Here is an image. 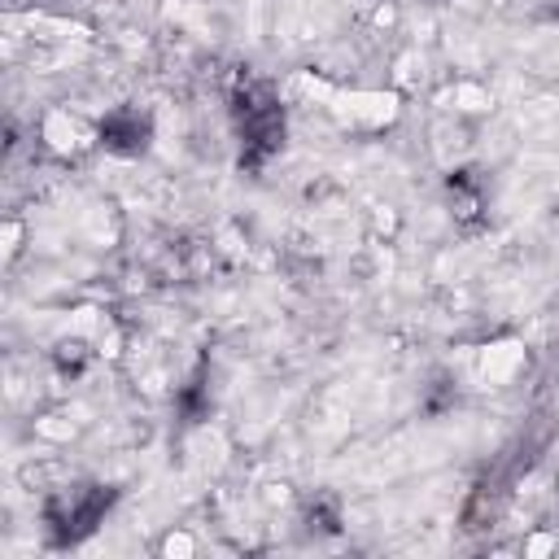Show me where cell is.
I'll return each instance as SVG.
<instances>
[{"label": "cell", "mask_w": 559, "mask_h": 559, "mask_svg": "<svg viewBox=\"0 0 559 559\" xmlns=\"http://www.w3.org/2000/svg\"><path fill=\"white\" fill-rule=\"evenodd\" d=\"M236 135H240V162L262 166L284 144V109L271 96L266 83H249L236 96Z\"/></svg>", "instance_id": "cell-1"}, {"label": "cell", "mask_w": 559, "mask_h": 559, "mask_svg": "<svg viewBox=\"0 0 559 559\" xmlns=\"http://www.w3.org/2000/svg\"><path fill=\"white\" fill-rule=\"evenodd\" d=\"M109 502H114V493L100 489V485H66V489H57L44 502L48 533L57 542H79V537H87L100 524V515L109 511Z\"/></svg>", "instance_id": "cell-2"}, {"label": "cell", "mask_w": 559, "mask_h": 559, "mask_svg": "<svg viewBox=\"0 0 559 559\" xmlns=\"http://www.w3.org/2000/svg\"><path fill=\"white\" fill-rule=\"evenodd\" d=\"M148 140V122L140 118V109H114L100 122V144L114 153H140Z\"/></svg>", "instance_id": "cell-3"}]
</instances>
